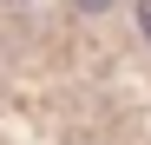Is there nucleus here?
I'll list each match as a JSON object with an SVG mask.
<instances>
[{
	"instance_id": "obj_2",
	"label": "nucleus",
	"mask_w": 151,
	"mask_h": 145,
	"mask_svg": "<svg viewBox=\"0 0 151 145\" xmlns=\"http://www.w3.org/2000/svg\"><path fill=\"white\" fill-rule=\"evenodd\" d=\"M79 7H86V13H99V7H112V0H79Z\"/></svg>"
},
{
	"instance_id": "obj_1",
	"label": "nucleus",
	"mask_w": 151,
	"mask_h": 145,
	"mask_svg": "<svg viewBox=\"0 0 151 145\" xmlns=\"http://www.w3.org/2000/svg\"><path fill=\"white\" fill-rule=\"evenodd\" d=\"M138 27H145V40H151V0H138Z\"/></svg>"
}]
</instances>
